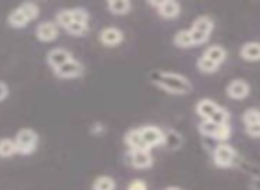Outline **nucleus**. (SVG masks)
I'll return each mask as SVG.
<instances>
[{
  "instance_id": "27",
  "label": "nucleus",
  "mask_w": 260,
  "mask_h": 190,
  "mask_svg": "<svg viewBox=\"0 0 260 190\" xmlns=\"http://www.w3.org/2000/svg\"><path fill=\"white\" fill-rule=\"evenodd\" d=\"M55 23L60 25V27H68L73 23V16H71V9H60L55 16Z\"/></svg>"
},
{
  "instance_id": "20",
  "label": "nucleus",
  "mask_w": 260,
  "mask_h": 190,
  "mask_svg": "<svg viewBox=\"0 0 260 190\" xmlns=\"http://www.w3.org/2000/svg\"><path fill=\"white\" fill-rule=\"evenodd\" d=\"M7 23H9L11 27H14V29H21V27H25V25L30 23V20L25 16V13L20 9V7H16V9L11 11L9 16H7Z\"/></svg>"
},
{
  "instance_id": "14",
  "label": "nucleus",
  "mask_w": 260,
  "mask_h": 190,
  "mask_svg": "<svg viewBox=\"0 0 260 190\" xmlns=\"http://www.w3.org/2000/svg\"><path fill=\"white\" fill-rule=\"evenodd\" d=\"M218 108H219V103H216V101L211 100V98H202V100H199V103L195 105L197 116H199L202 121L204 119H211Z\"/></svg>"
},
{
  "instance_id": "11",
  "label": "nucleus",
  "mask_w": 260,
  "mask_h": 190,
  "mask_svg": "<svg viewBox=\"0 0 260 190\" xmlns=\"http://www.w3.org/2000/svg\"><path fill=\"white\" fill-rule=\"evenodd\" d=\"M36 38L39 39L41 43H50V41H55L58 38V25L55 21H50V20H45L36 27Z\"/></svg>"
},
{
  "instance_id": "2",
  "label": "nucleus",
  "mask_w": 260,
  "mask_h": 190,
  "mask_svg": "<svg viewBox=\"0 0 260 190\" xmlns=\"http://www.w3.org/2000/svg\"><path fill=\"white\" fill-rule=\"evenodd\" d=\"M189 31H191L195 46H202L209 41L212 31H214V20H212L211 16H199L195 21H193Z\"/></svg>"
},
{
  "instance_id": "12",
  "label": "nucleus",
  "mask_w": 260,
  "mask_h": 190,
  "mask_svg": "<svg viewBox=\"0 0 260 190\" xmlns=\"http://www.w3.org/2000/svg\"><path fill=\"white\" fill-rule=\"evenodd\" d=\"M73 59V56H71V52H68L66 48H62V46H57V48H52L48 53H46V63H48L50 68L53 69H57V68H60L62 64H66V63H69V61Z\"/></svg>"
},
{
  "instance_id": "31",
  "label": "nucleus",
  "mask_w": 260,
  "mask_h": 190,
  "mask_svg": "<svg viewBox=\"0 0 260 190\" xmlns=\"http://www.w3.org/2000/svg\"><path fill=\"white\" fill-rule=\"evenodd\" d=\"M127 190H149V188L144 180H131L129 185H127Z\"/></svg>"
},
{
  "instance_id": "17",
  "label": "nucleus",
  "mask_w": 260,
  "mask_h": 190,
  "mask_svg": "<svg viewBox=\"0 0 260 190\" xmlns=\"http://www.w3.org/2000/svg\"><path fill=\"white\" fill-rule=\"evenodd\" d=\"M106 9L112 14H115V16H124V14H127L133 9V4L129 0H110L106 4Z\"/></svg>"
},
{
  "instance_id": "28",
  "label": "nucleus",
  "mask_w": 260,
  "mask_h": 190,
  "mask_svg": "<svg viewBox=\"0 0 260 190\" xmlns=\"http://www.w3.org/2000/svg\"><path fill=\"white\" fill-rule=\"evenodd\" d=\"M243 123H244V126L255 125V123H260V111H258V108L251 107V108H248V111H244Z\"/></svg>"
},
{
  "instance_id": "19",
  "label": "nucleus",
  "mask_w": 260,
  "mask_h": 190,
  "mask_svg": "<svg viewBox=\"0 0 260 190\" xmlns=\"http://www.w3.org/2000/svg\"><path fill=\"white\" fill-rule=\"evenodd\" d=\"M174 45L177 48H195V41H193V36L189 29H184V31H179L177 34L174 36Z\"/></svg>"
},
{
  "instance_id": "25",
  "label": "nucleus",
  "mask_w": 260,
  "mask_h": 190,
  "mask_svg": "<svg viewBox=\"0 0 260 190\" xmlns=\"http://www.w3.org/2000/svg\"><path fill=\"white\" fill-rule=\"evenodd\" d=\"M71 16H73V23H89V11L83 9V7H73L71 9Z\"/></svg>"
},
{
  "instance_id": "7",
  "label": "nucleus",
  "mask_w": 260,
  "mask_h": 190,
  "mask_svg": "<svg viewBox=\"0 0 260 190\" xmlns=\"http://www.w3.org/2000/svg\"><path fill=\"white\" fill-rule=\"evenodd\" d=\"M127 162L135 169H149L154 166V156H152L151 149H138V151L127 153Z\"/></svg>"
},
{
  "instance_id": "24",
  "label": "nucleus",
  "mask_w": 260,
  "mask_h": 190,
  "mask_svg": "<svg viewBox=\"0 0 260 190\" xmlns=\"http://www.w3.org/2000/svg\"><path fill=\"white\" fill-rule=\"evenodd\" d=\"M211 121H214L216 125H230V112L225 107L219 105V108L214 112V116L211 118Z\"/></svg>"
},
{
  "instance_id": "16",
  "label": "nucleus",
  "mask_w": 260,
  "mask_h": 190,
  "mask_svg": "<svg viewBox=\"0 0 260 190\" xmlns=\"http://www.w3.org/2000/svg\"><path fill=\"white\" fill-rule=\"evenodd\" d=\"M239 56L246 63H258L260 61V43L258 41H248L241 46Z\"/></svg>"
},
{
  "instance_id": "13",
  "label": "nucleus",
  "mask_w": 260,
  "mask_h": 190,
  "mask_svg": "<svg viewBox=\"0 0 260 190\" xmlns=\"http://www.w3.org/2000/svg\"><path fill=\"white\" fill-rule=\"evenodd\" d=\"M124 144L127 146L129 151H138V149H149L147 144L144 142V137H142L140 128H131V130L126 131L124 135Z\"/></svg>"
},
{
  "instance_id": "8",
  "label": "nucleus",
  "mask_w": 260,
  "mask_h": 190,
  "mask_svg": "<svg viewBox=\"0 0 260 190\" xmlns=\"http://www.w3.org/2000/svg\"><path fill=\"white\" fill-rule=\"evenodd\" d=\"M225 93H226V96H229L230 100L241 101V100H244V98L250 96L251 87H250V84H248L244 78H234L232 82L226 86Z\"/></svg>"
},
{
  "instance_id": "4",
  "label": "nucleus",
  "mask_w": 260,
  "mask_h": 190,
  "mask_svg": "<svg viewBox=\"0 0 260 190\" xmlns=\"http://www.w3.org/2000/svg\"><path fill=\"white\" fill-rule=\"evenodd\" d=\"M236 160H237V151L230 144H226V142L218 144L214 148V151H212V162L218 167H221V169L232 167L236 164Z\"/></svg>"
},
{
  "instance_id": "6",
  "label": "nucleus",
  "mask_w": 260,
  "mask_h": 190,
  "mask_svg": "<svg viewBox=\"0 0 260 190\" xmlns=\"http://www.w3.org/2000/svg\"><path fill=\"white\" fill-rule=\"evenodd\" d=\"M149 6L156 7L157 14H159L163 20H175V18L181 16V4L175 2V0H161V2H149Z\"/></svg>"
},
{
  "instance_id": "10",
  "label": "nucleus",
  "mask_w": 260,
  "mask_h": 190,
  "mask_svg": "<svg viewBox=\"0 0 260 190\" xmlns=\"http://www.w3.org/2000/svg\"><path fill=\"white\" fill-rule=\"evenodd\" d=\"M100 41H101V45H103V46L115 48V46H119L120 43L124 41V32L120 31L119 27H113V25H110V27L101 29Z\"/></svg>"
},
{
  "instance_id": "26",
  "label": "nucleus",
  "mask_w": 260,
  "mask_h": 190,
  "mask_svg": "<svg viewBox=\"0 0 260 190\" xmlns=\"http://www.w3.org/2000/svg\"><path fill=\"white\" fill-rule=\"evenodd\" d=\"M18 7H20V9L23 11L25 16H27L30 21H32V20H36V18L39 16V7L36 6L34 2H23V4H20Z\"/></svg>"
},
{
  "instance_id": "18",
  "label": "nucleus",
  "mask_w": 260,
  "mask_h": 190,
  "mask_svg": "<svg viewBox=\"0 0 260 190\" xmlns=\"http://www.w3.org/2000/svg\"><path fill=\"white\" fill-rule=\"evenodd\" d=\"M182 135L179 133L177 130H167L165 131V148L170 149V151H177V149L182 148Z\"/></svg>"
},
{
  "instance_id": "5",
  "label": "nucleus",
  "mask_w": 260,
  "mask_h": 190,
  "mask_svg": "<svg viewBox=\"0 0 260 190\" xmlns=\"http://www.w3.org/2000/svg\"><path fill=\"white\" fill-rule=\"evenodd\" d=\"M140 131H142V137H144V142L147 144V148L151 149V151L154 148L165 146V130H161L159 126L145 125V126H140Z\"/></svg>"
},
{
  "instance_id": "33",
  "label": "nucleus",
  "mask_w": 260,
  "mask_h": 190,
  "mask_svg": "<svg viewBox=\"0 0 260 190\" xmlns=\"http://www.w3.org/2000/svg\"><path fill=\"white\" fill-rule=\"evenodd\" d=\"M92 133L100 135V133H105V125H101V123H96V125H92Z\"/></svg>"
},
{
  "instance_id": "9",
  "label": "nucleus",
  "mask_w": 260,
  "mask_h": 190,
  "mask_svg": "<svg viewBox=\"0 0 260 190\" xmlns=\"http://www.w3.org/2000/svg\"><path fill=\"white\" fill-rule=\"evenodd\" d=\"M85 68H83L82 63H78L76 59H71L69 63L62 64L60 68L55 69V76L57 78H62V80H71V78H80L83 75Z\"/></svg>"
},
{
  "instance_id": "30",
  "label": "nucleus",
  "mask_w": 260,
  "mask_h": 190,
  "mask_svg": "<svg viewBox=\"0 0 260 190\" xmlns=\"http://www.w3.org/2000/svg\"><path fill=\"white\" fill-rule=\"evenodd\" d=\"M230 137H232V126L230 125H219L218 131H216V135H214V141H218L219 144H221V142L229 141Z\"/></svg>"
},
{
  "instance_id": "29",
  "label": "nucleus",
  "mask_w": 260,
  "mask_h": 190,
  "mask_svg": "<svg viewBox=\"0 0 260 190\" xmlns=\"http://www.w3.org/2000/svg\"><path fill=\"white\" fill-rule=\"evenodd\" d=\"M66 32L71 36H85L89 32V23H71L66 27Z\"/></svg>"
},
{
  "instance_id": "23",
  "label": "nucleus",
  "mask_w": 260,
  "mask_h": 190,
  "mask_svg": "<svg viewBox=\"0 0 260 190\" xmlns=\"http://www.w3.org/2000/svg\"><path fill=\"white\" fill-rule=\"evenodd\" d=\"M218 126H219V125H216V123H214V121H211V119H204V121H200V123H199V131H200L202 135H206V137L214 139L216 131H218Z\"/></svg>"
},
{
  "instance_id": "15",
  "label": "nucleus",
  "mask_w": 260,
  "mask_h": 190,
  "mask_svg": "<svg viewBox=\"0 0 260 190\" xmlns=\"http://www.w3.org/2000/svg\"><path fill=\"white\" fill-rule=\"evenodd\" d=\"M226 56H229V53H226V48L223 45H211V46H207L202 53L204 59L211 61V63L218 64V66H221L223 63H225Z\"/></svg>"
},
{
  "instance_id": "21",
  "label": "nucleus",
  "mask_w": 260,
  "mask_h": 190,
  "mask_svg": "<svg viewBox=\"0 0 260 190\" xmlns=\"http://www.w3.org/2000/svg\"><path fill=\"white\" fill-rule=\"evenodd\" d=\"M18 153L16 142L11 137H2L0 139V158H11L13 155Z\"/></svg>"
},
{
  "instance_id": "22",
  "label": "nucleus",
  "mask_w": 260,
  "mask_h": 190,
  "mask_svg": "<svg viewBox=\"0 0 260 190\" xmlns=\"http://www.w3.org/2000/svg\"><path fill=\"white\" fill-rule=\"evenodd\" d=\"M117 188V183L112 176H98L96 180L92 181V190H115Z\"/></svg>"
},
{
  "instance_id": "32",
  "label": "nucleus",
  "mask_w": 260,
  "mask_h": 190,
  "mask_svg": "<svg viewBox=\"0 0 260 190\" xmlns=\"http://www.w3.org/2000/svg\"><path fill=\"white\" fill-rule=\"evenodd\" d=\"M7 94H9V87H7L6 82H2V80H0V101L6 100Z\"/></svg>"
},
{
  "instance_id": "1",
  "label": "nucleus",
  "mask_w": 260,
  "mask_h": 190,
  "mask_svg": "<svg viewBox=\"0 0 260 190\" xmlns=\"http://www.w3.org/2000/svg\"><path fill=\"white\" fill-rule=\"evenodd\" d=\"M151 80L156 84L159 89L167 91L175 96H184V94L191 93V82L181 73H172V71H152Z\"/></svg>"
},
{
  "instance_id": "3",
  "label": "nucleus",
  "mask_w": 260,
  "mask_h": 190,
  "mask_svg": "<svg viewBox=\"0 0 260 190\" xmlns=\"http://www.w3.org/2000/svg\"><path fill=\"white\" fill-rule=\"evenodd\" d=\"M14 142H16V148L20 155H32L38 149L39 135L32 128H23V130H20L16 133Z\"/></svg>"
},
{
  "instance_id": "34",
  "label": "nucleus",
  "mask_w": 260,
  "mask_h": 190,
  "mask_svg": "<svg viewBox=\"0 0 260 190\" xmlns=\"http://www.w3.org/2000/svg\"><path fill=\"white\" fill-rule=\"evenodd\" d=\"M165 190H181L179 187H168V188H165Z\"/></svg>"
}]
</instances>
